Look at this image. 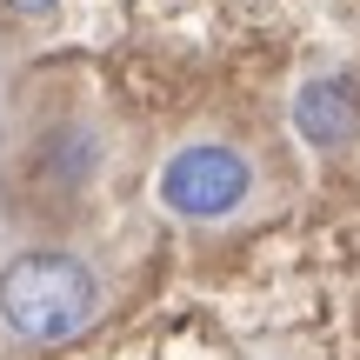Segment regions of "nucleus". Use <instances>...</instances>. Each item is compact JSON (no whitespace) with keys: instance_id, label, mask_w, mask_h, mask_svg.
Wrapping results in <instances>:
<instances>
[{"instance_id":"1","label":"nucleus","mask_w":360,"mask_h":360,"mask_svg":"<svg viewBox=\"0 0 360 360\" xmlns=\"http://www.w3.org/2000/svg\"><path fill=\"white\" fill-rule=\"evenodd\" d=\"M101 314V281L74 254H20L0 274V321L27 340H74Z\"/></svg>"},{"instance_id":"2","label":"nucleus","mask_w":360,"mask_h":360,"mask_svg":"<svg viewBox=\"0 0 360 360\" xmlns=\"http://www.w3.org/2000/svg\"><path fill=\"white\" fill-rule=\"evenodd\" d=\"M247 187H254V167H247L233 147H180V154L160 167V207L180 220H220L233 214V207L247 200Z\"/></svg>"},{"instance_id":"3","label":"nucleus","mask_w":360,"mask_h":360,"mask_svg":"<svg viewBox=\"0 0 360 360\" xmlns=\"http://www.w3.org/2000/svg\"><path fill=\"white\" fill-rule=\"evenodd\" d=\"M294 127L314 147H347L360 134V87L347 74H321L294 94Z\"/></svg>"},{"instance_id":"4","label":"nucleus","mask_w":360,"mask_h":360,"mask_svg":"<svg viewBox=\"0 0 360 360\" xmlns=\"http://www.w3.org/2000/svg\"><path fill=\"white\" fill-rule=\"evenodd\" d=\"M7 7H13V13H53L60 0H7Z\"/></svg>"}]
</instances>
